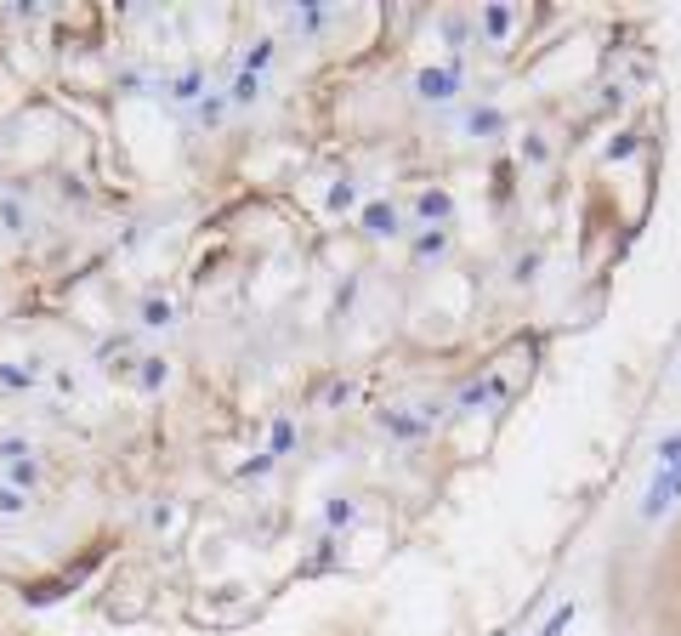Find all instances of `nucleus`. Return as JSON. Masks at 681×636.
Instances as JSON below:
<instances>
[{
  "label": "nucleus",
  "instance_id": "f257e3e1",
  "mask_svg": "<svg viewBox=\"0 0 681 636\" xmlns=\"http://www.w3.org/2000/svg\"><path fill=\"white\" fill-rule=\"evenodd\" d=\"M659 631L664 636H681V523L664 534V551H659Z\"/></svg>",
  "mask_w": 681,
  "mask_h": 636
}]
</instances>
